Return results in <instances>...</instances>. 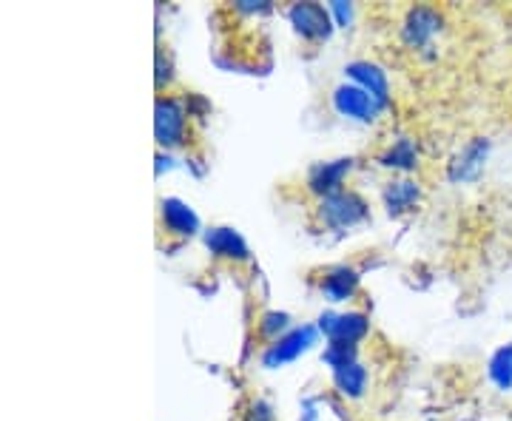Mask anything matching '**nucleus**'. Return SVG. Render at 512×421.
<instances>
[{"label":"nucleus","instance_id":"1","mask_svg":"<svg viewBox=\"0 0 512 421\" xmlns=\"http://www.w3.org/2000/svg\"><path fill=\"white\" fill-rule=\"evenodd\" d=\"M154 137L160 148H183L191 137V114L185 106V97L165 92L154 103Z\"/></svg>","mask_w":512,"mask_h":421},{"label":"nucleus","instance_id":"2","mask_svg":"<svg viewBox=\"0 0 512 421\" xmlns=\"http://www.w3.org/2000/svg\"><path fill=\"white\" fill-rule=\"evenodd\" d=\"M313 217L319 222V228L348 231V228H356L359 222H365L370 217V205H367V200L359 191L342 188V191H336V194L316 202Z\"/></svg>","mask_w":512,"mask_h":421},{"label":"nucleus","instance_id":"3","mask_svg":"<svg viewBox=\"0 0 512 421\" xmlns=\"http://www.w3.org/2000/svg\"><path fill=\"white\" fill-rule=\"evenodd\" d=\"M328 336V345H356L370 333V316L365 311H348V313H322L319 325Z\"/></svg>","mask_w":512,"mask_h":421},{"label":"nucleus","instance_id":"4","mask_svg":"<svg viewBox=\"0 0 512 421\" xmlns=\"http://www.w3.org/2000/svg\"><path fill=\"white\" fill-rule=\"evenodd\" d=\"M333 109L348 120H356V123H376L384 106L373 94H367L362 86L342 83L333 89Z\"/></svg>","mask_w":512,"mask_h":421},{"label":"nucleus","instance_id":"5","mask_svg":"<svg viewBox=\"0 0 512 421\" xmlns=\"http://www.w3.org/2000/svg\"><path fill=\"white\" fill-rule=\"evenodd\" d=\"M444 29V15L436 6H413L402 20V40L410 49L430 46L436 35Z\"/></svg>","mask_w":512,"mask_h":421},{"label":"nucleus","instance_id":"6","mask_svg":"<svg viewBox=\"0 0 512 421\" xmlns=\"http://www.w3.org/2000/svg\"><path fill=\"white\" fill-rule=\"evenodd\" d=\"M288 18H291L296 35H302V40L322 43L333 35V15L322 3H293L288 9Z\"/></svg>","mask_w":512,"mask_h":421},{"label":"nucleus","instance_id":"7","mask_svg":"<svg viewBox=\"0 0 512 421\" xmlns=\"http://www.w3.org/2000/svg\"><path fill=\"white\" fill-rule=\"evenodd\" d=\"M316 333L319 328L316 325H302V328L288 330L282 339L271 342L268 348L262 350V365L265 367H282L293 362L296 356H302L305 350H311V345L316 342Z\"/></svg>","mask_w":512,"mask_h":421},{"label":"nucleus","instance_id":"8","mask_svg":"<svg viewBox=\"0 0 512 421\" xmlns=\"http://www.w3.org/2000/svg\"><path fill=\"white\" fill-rule=\"evenodd\" d=\"M350 171H353V160H350V157L311 165L308 180H305V191L313 194L316 200H325V197H330V194H336V191L345 188V180H348Z\"/></svg>","mask_w":512,"mask_h":421},{"label":"nucleus","instance_id":"9","mask_svg":"<svg viewBox=\"0 0 512 421\" xmlns=\"http://www.w3.org/2000/svg\"><path fill=\"white\" fill-rule=\"evenodd\" d=\"M487 157H490V140H487V137H473V140L450 160V168H447L450 180H453V183H470V180H478V174H481L484 165H487Z\"/></svg>","mask_w":512,"mask_h":421},{"label":"nucleus","instance_id":"10","mask_svg":"<svg viewBox=\"0 0 512 421\" xmlns=\"http://www.w3.org/2000/svg\"><path fill=\"white\" fill-rule=\"evenodd\" d=\"M160 222H163L165 234L171 237L188 239L200 231V217L188 202L177 200V197H165L160 200Z\"/></svg>","mask_w":512,"mask_h":421},{"label":"nucleus","instance_id":"11","mask_svg":"<svg viewBox=\"0 0 512 421\" xmlns=\"http://www.w3.org/2000/svg\"><path fill=\"white\" fill-rule=\"evenodd\" d=\"M202 239H205V248L211 251V257L228 259V262H248L251 259L248 242L234 228H225V225L208 228Z\"/></svg>","mask_w":512,"mask_h":421},{"label":"nucleus","instance_id":"12","mask_svg":"<svg viewBox=\"0 0 512 421\" xmlns=\"http://www.w3.org/2000/svg\"><path fill=\"white\" fill-rule=\"evenodd\" d=\"M345 74L350 77V83L362 86L367 94H373L382 106L390 103V80L384 74L382 66L370 63V60H353L345 66Z\"/></svg>","mask_w":512,"mask_h":421},{"label":"nucleus","instance_id":"13","mask_svg":"<svg viewBox=\"0 0 512 421\" xmlns=\"http://www.w3.org/2000/svg\"><path fill=\"white\" fill-rule=\"evenodd\" d=\"M319 291L328 302H348L359 291V271L350 265H336L319 279Z\"/></svg>","mask_w":512,"mask_h":421},{"label":"nucleus","instance_id":"14","mask_svg":"<svg viewBox=\"0 0 512 421\" xmlns=\"http://www.w3.org/2000/svg\"><path fill=\"white\" fill-rule=\"evenodd\" d=\"M384 208L390 217H402L407 211H413L421 200V188L413 180H390L382 191Z\"/></svg>","mask_w":512,"mask_h":421},{"label":"nucleus","instance_id":"15","mask_svg":"<svg viewBox=\"0 0 512 421\" xmlns=\"http://www.w3.org/2000/svg\"><path fill=\"white\" fill-rule=\"evenodd\" d=\"M379 163L384 168H396V171H413L419 165V146L413 137H399L396 143L384 148V154L379 157Z\"/></svg>","mask_w":512,"mask_h":421},{"label":"nucleus","instance_id":"16","mask_svg":"<svg viewBox=\"0 0 512 421\" xmlns=\"http://www.w3.org/2000/svg\"><path fill=\"white\" fill-rule=\"evenodd\" d=\"M333 387H336L339 396H345V399H362L367 393L365 365L353 362V365L336 370V373H333Z\"/></svg>","mask_w":512,"mask_h":421},{"label":"nucleus","instance_id":"17","mask_svg":"<svg viewBox=\"0 0 512 421\" xmlns=\"http://www.w3.org/2000/svg\"><path fill=\"white\" fill-rule=\"evenodd\" d=\"M487 373L493 379V385L498 390H512V345H504L493 353L490 365H487Z\"/></svg>","mask_w":512,"mask_h":421},{"label":"nucleus","instance_id":"18","mask_svg":"<svg viewBox=\"0 0 512 421\" xmlns=\"http://www.w3.org/2000/svg\"><path fill=\"white\" fill-rule=\"evenodd\" d=\"M256 330H259V336L262 339H268V345L271 342H276V339H282L288 330L291 328V316L285 311H265L262 316H259V325H256Z\"/></svg>","mask_w":512,"mask_h":421},{"label":"nucleus","instance_id":"19","mask_svg":"<svg viewBox=\"0 0 512 421\" xmlns=\"http://www.w3.org/2000/svg\"><path fill=\"white\" fill-rule=\"evenodd\" d=\"M356 353H359L356 345H328L325 353H322V362L336 373V370H342V367L353 365V362H356Z\"/></svg>","mask_w":512,"mask_h":421},{"label":"nucleus","instance_id":"20","mask_svg":"<svg viewBox=\"0 0 512 421\" xmlns=\"http://www.w3.org/2000/svg\"><path fill=\"white\" fill-rule=\"evenodd\" d=\"M174 66H171V55L165 52L163 46L157 49V89L163 92L171 86V80H174V72H171Z\"/></svg>","mask_w":512,"mask_h":421},{"label":"nucleus","instance_id":"21","mask_svg":"<svg viewBox=\"0 0 512 421\" xmlns=\"http://www.w3.org/2000/svg\"><path fill=\"white\" fill-rule=\"evenodd\" d=\"M242 421H274V410H271V404L265 402V399H254V402L248 404Z\"/></svg>","mask_w":512,"mask_h":421},{"label":"nucleus","instance_id":"22","mask_svg":"<svg viewBox=\"0 0 512 421\" xmlns=\"http://www.w3.org/2000/svg\"><path fill=\"white\" fill-rule=\"evenodd\" d=\"M330 15H336L339 26H345V29H348L350 20H353V9H350L345 0H333V3H330Z\"/></svg>","mask_w":512,"mask_h":421}]
</instances>
